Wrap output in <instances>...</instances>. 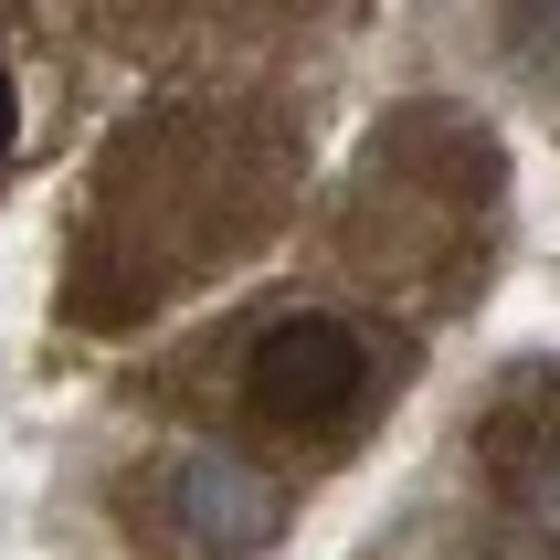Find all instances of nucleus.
<instances>
[{
  "instance_id": "1",
  "label": "nucleus",
  "mask_w": 560,
  "mask_h": 560,
  "mask_svg": "<svg viewBox=\"0 0 560 560\" xmlns=\"http://www.w3.org/2000/svg\"><path fill=\"white\" fill-rule=\"evenodd\" d=\"M360 392H371V339L339 328V317H285L244 360V402L276 434H328V423L360 412Z\"/></svg>"
},
{
  "instance_id": "2",
  "label": "nucleus",
  "mask_w": 560,
  "mask_h": 560,
  "mask_svg": "<svg viewBox=\"0 0 560 560\" xmlns=\"http://www.w3.org/2000/svg\"><path fill=\"white\" fill-rule=\"evenodd\" d=\"M0 149H11V74H0Z\"/></svg>"
}]
</instances>
